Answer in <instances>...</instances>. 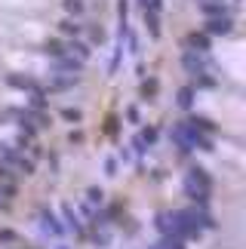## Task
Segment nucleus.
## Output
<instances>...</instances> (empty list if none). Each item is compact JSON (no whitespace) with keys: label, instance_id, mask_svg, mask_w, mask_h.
I'll list each match as a JSON object with an SVG mask.
<instances>
[{"label":"nucleus","instance_id":"cd10ccee","mask_svg":"<svg viewBox=\"0 0 246 249\" xmlns=\"http://www.w3.org/2000/svg\"><path fill=\"white\" fill-rule=\"evenodd\" d=\"M92 243H96V249H108L111 234L105 231V228H96V234H92Z\"/></svg>","mask_w":246,"mask_h":249},{"label":"nucleus","instance_id":"2eb2a0df","mask_svg":"<svg viewBox=\"0 0 246 249\" xmlns=\"http://www.w3.org/2000/svg\"><path fill=\"white\" fill-rule=\"evenodd\" d=\"M68 55H74L77 62L87 65V62L92 59V46H89V43H83V40H71V43H68Z\"/></svg>","mask_w":246,"mask_h":249},{"label":"nucleus","instance_id":"393cba45","mask_svg":"<svg viewBox=\"0 0 246 249\" xmlns=\"http://www.w3.org/2000/svg\"><path fill=\"white\" fill-rule=\"evenodd\" d=\"M157 89H160V83L154 80V77H148V80H141V99H145V102H151V99H154V95H157Z\"/></svg>","mask_w":246,"mask_h":249},{"label":"nucleus","instance_id":"4be33fe9","mask_svg":"<svg viewBox=\"0 0 246 249\" xmlns=\"http://www.w3.org/2000/svg\"><path fill=\"white\" fill-rule=\"evenodd\" d=\"M151 249H188V240H182V237H160Z\"/></svg>","mask_w":246,"mask_h":249},{"label":"nucleus","instance_id":"473e14b6","mask_svg":"<svg viewBox=\"0 0 246 249\" xmlns=\"http://www.w3.org/2000/svg\"><path fill=\"white\" fill-rule=\"evenodd\" d=\"M117 16H120V18L129 16V0H120V3H117Z\"/></svg>","mask_w":246,"mask_h":249},{"label":"nucleus","instance_id":"20e7f679","mask_svg":"<svg viewBox=\"0 0 246 249\" xmlns=\"http://www.w3.org/2000/svg\"><path fill=\"white\" fill-rule=\"evenodd\" d=\"M37 228H40V234H43V237H55V240L68 234V231H65V225L59 222V215H55L50 206H43L40 213H37Z\"/></svg>","mask_w":246,"mask_h":249},{"label":"nucleus","instance_id":"1a4fd4ad","mask_svg":"<svg viewBox=\"0 0 246 249\" xmlns=\"http://www.w3.org/2000/svg\"><path fill=\"white\" fill-rule=\"evenodd\" d=\"M62 218H65V231H71L74 237H87V225L80 222V215L74 213V206H71V203H65V206H62Z\"/></svg>","mask_w":246,"mask_h":249},{"label":"nucleus","instance_id":"39448f33","mask_svg":"<svg viewBox=\"0 0 246 249\" xmlns=\"http://www.w3.org/2000/svg\"><path fill=\"white\" fill-rule=\"evenodd\" d=\"M157 136H160V132H157V126H145V129H139L136 136H132V142H129L132 154H136V157H141L148 148H154V145H157Z\"/></svg>","mask_w":246,"mask_h":249},{"label":"nucleus","instance_id":"2f4dec72","mask_svg":"<svg viewBox=\"0 0 246 249\" xmlns=\"http://www.w3.org/2000/svg\"><path fill=\"white\" fill-rule=\"evenodd\" d=\"M105 176H117V157H108L105 160Z\"/></svg>","mask_w":246,"mask_h":249},{"label":"nucleus","instance_id":"5701e85b","mask_svg":"<svg viewBox=\"0 0 246 249\" xmlns=\"http://www.w3.org/2000/svg\"><path fill=\"white\" fill-rule=\"evenodd\" d=\"M191 86H194V89H212V86H215V77H212L210 71L194 74V77H191Z\"/></svg>","mask_w":246,"mask_h":249},{"label":"nucleus","instance_id":"f03ea898","mask_svg":"<svg viewBox=\"0 0 246 249\" xmlns=\"http://www.w3.org/2000/svg\"><path fill=\"white\" fill-rule=\"evenodd\" d=\"M182 188H185V197L191 200L194 206H206L210 197H212V178H210V172H206L203 166L188 169L185 178H182Z\"/></svg>","mask_w":246,"mask_h":249},{"label":"nucleus","instance_id":"412c9836","mask_svg":"<svg viewBox=\"0 0 246 249\" xmlns=\"http://www.w3.org/2000/svg\"><path fill=\"white\" fill-rule=\"evenodd\" d=\"M25 108H31V111H50V99H46V92H31Z\"/></svg>","mask_w":246,"mask_h":249},{"label":"nucleus","instance_id":"dca6fc26","mask_svg":"<svg viewBox=\"0 0 246 249\" xmlns=\"http://www.w3.org/2000/svg\"><path fill=\"white\" fill-rule=\"evenodd\" d=\"M200 13L206 18H212V16H228V3L225 0H200Z\"/></svg>","mask_w":246,"mask_h":249},{"label":"nucleus","instance_id":"c85d7f7f","mask_svg":"<svg viewBox=\"0 0 246 249\" xmlns=\"http://www.w3.org/2000/svg\"><path fill=\"white\" fill-rule=\"evenodd\" d=\"M62 117L68 120V123H80V120H83V114H80L77 108H62Z\"/></svg>","mask_w":246,"mask_h":249},{"label":"nucleus","instance_id":"bb28decb","mask_svg":"<svg viewBox=\"0 0 246 249\" xmlns=\"http://www.w3.org/2000/svg\"><path fill=\"white\" fill-rule=\"evenodd\" d=\"M62 6H65V13L68 16H83V9H87V3H83V0H62Z\"/></svg>","mask_w":246,"mask_h":249},{"label":"nucleus","instance_id":"f704fd0d","mask_svg":"<svg viewBox=\"0 0 246 249\" xmlns=\"http://www.w3.org/2000/svg\"><path fill=\"white\" fill-rule=\"evenodd\" d=\"M120 160H123V163H129V160H132V151L129 148H120Z\"/></svg>","mask_w":246,"mask_h":249},{"label":"nucleus","instance_id":"f3484780","mask_svg":"<svg viewBox=\"0 0 246 249\" xmlns=\"http://www.w3.org/2000/svg\"><path fill=\"white\" fill-rule=\"evenodd\" d=\"M194 99H197V89H194L191 83L182 86V89L176 92V105H178L182 111H191V108H194Z\"/></svg>","mask_w":246,"mask_h":249},{"label":"nucleus","instance_id":"6ab92c4d","mask_svg":"<svg viewBox=\"0 0 246 249\" xmlns=\"http://www.w3.org/2000/svg\"><path fill=\"white\" fill-rule=\"evenodd\" d=\"M145 28H148L151 37H160V13L151 6H145Z\"/></svg>","mask_w":246,"mask_h":249},{"label":"nucleus","instance_id":"a878e982","mask_svg":"<svg viewBox=\"0 0 246 249\" xmlns=\"http://www.w3.org/2000/svg\"><path fill=\"white\" fill-rule=\"evenodd\" d=\"M87 203L96 206V209H102V206H105V191H102V188H89L87 191Z\"/></svg>","mask_w":246,"mask_h":249},{"label":"nucleus","instance_id":"4468645a","mask_svg":"<svg viewBox=\"0 0 246 249\" xmlns=\"http://www.w3.org/2000/svg\"><path fill=\"white\" fill-rule=\"evenodd\" d=\"M191 215H194V222H197L200 231H212L215 228V218H212V213L206 206H191Z\"/></svg>","mask_w":246,"mask_h":249},{"label":"nucleus","instance_id":"423d86ee","mask_svg":"<svg viewBox=\"0 0 246 249\" xmlns=\"http://www.w3.org/2000/svg\"><path fill=\"white\" fill-rule=\"evenodd\" d=\"M6 86H13V89H22V92H46V86L40 80H34L31 74H6Z\"/></svg>","mask_w":246,"mask_h":249},{"label":"nucleus","instance_id":"9d476101","mask_svg":"<svg viewBox=\"0 0 246 249\" xmlns=\"http://www.w3.org/2000/svg\"><path fill=\"white\" fill-rule=\"evenodd\" d=\"M185 46H188V50H194V53H210L212 37L206 34V31H191V34L185 37Z\"/></svg>","mask_w":246,"mask_h":249},{"label":"nucleus","instance_id":"e433bc0d","mask_svg":"<svg viewBox=\"0 0 246 249\" xmlns=\"http://www.w3.org/2000/svg\"><path fill=\"white\" fill-rule=\"evenodd\" d=\"M139 3H141V6H145V3H148V0H139Z\"/></svg>","mask_w":246,"mask_h":249},{"label":"nucleus","instance_id":"6e6552de","mask_svg":"<svg viewBox=\"0 0 246 249\" xmlns=\"http://www.w3.org/2000/svg\"><path fill=\"white\" fill-rule=\"evenodd\" d=\"M203 31L210 34V37H228V34L234 31V18H231V13H228V16H212V18H206Z\"/></svg>","mask_w":246,"mask_h":249},{"label":"nucleus","instance_id":"9b49d317","mask_svg":"<svg viewBox=\"0 0 246 249\" xmlns=\"http://www.w3.org/2000/svg\"><path fill=\"white\" fill-rule=\"evenodd\" d=\"M80 83V74H53L46 92H62V89H71V86Z\"/></svg>","mask_w":246,"mask_h":249},{"label":"nucleus","instance_id":"aec40b11","mask_svg":"<svg viewBox=\"0 0 246 249\" xmlns=\"http://www.w3.org/2000/svg\"><path fill=\"white\" fill-rule=\"evenodd\" d=\"M59 31L65 37H74V40H77V37L83 34V25L77 22V18H62V22H59Z\"/></svg>","mask_w":246,"mask_h":249},{"label":"nucleus","instance_id":"72a5a7b5","mask_svg":"<svg viewBox=\"0 0 246 249\" xmlns=\"http://www.w3.org/2000/svg\"><path fill=\"white\" fill-rule=\"evenodd\" d=\"M0 243H16V234L13 231H0Z\"/></svg>","mask_w":246,"mask_h":249},{"label":"nucleus","instance_id":"7ed1b4c3","mask_svg":"<svg viewBox=\"0 0 246 249\" xmlns=\"http://www.w3.org/2000/svg\"><path fill=\"white\" fill-rule=\"evenodd\" d=\"M0 163L16 169L18 176H34V160L25 157V151H18L16 145H6V142H0Z\"/></svg>","mask_w":246,"mask_h":249},{"label":"nucleus","instance_id":"a211bd4d","mask_svg":"<svg viewBox=\"0 0 246 249\" xmlns=\"http://www.w3.org/2000/svg\"><path fill=\"white\" fill-rule=\"evenodd\" d=\"M43 55H50V59H59V55H68V43L59 40V37H53V40H46L43 43Z\"/></svg>","mask_w":246,"mask_h":249},{"label":"nucleus","instance_id":"7c9ffc66","mask_svg":"<svg viewBox=\"0 0 246 249\" xmlns=\"http://www.w3.org/2000/svg\"><path fill=\"white\" fill-rule=\"evenodd\" d=\"M123 117H126L129 123H139V108H136V105H129V108L123 111Z\"/></svg>","mask_w":246,"mask_h":249},{"label":"nucleus","instance_id":"0eeeda50","mask_svg":"<svg viewBox=\"0 0 246 249\" xmlns=\"http://www.w3.org/2000/svg\"><path fill=\"white\" fill-rule=\"evenodd\" d=\"M182 68L188 71V77H194V74H203V71H210V62H206V53H194V50H185V53H182Z\"/></svg>","mask_w":246,"mask_h":249},{"label":"nucleus","instance_id":"c756f323","mask_svg":"<svg viewBox=\"0 0 246 249\" xmlns=\"http://www.w3.org/2000/svg\"><path fill=\"white\" fill-rule=\"evenodd\" d=\"M108 34L102 31V28H89V43H105Z\"/></svg>","mask_w":246,"mask_h":249},{"label":"nucleus","instance_id":"f257e3e1","mask_svg":"<svg viewBox=\"0 0 246 249\" xmlns=\"http://www.w3.org/2000/svg\"><path fill=\"white\" fill-rule=\"evenodd\" d=\"M169 139H173V145L182 151V154H191V151H215V148H212V136H206V132L194 129L188 120L176 123V126L169 129Z\"/></svg>","mask_w":246,"mask_h":249},{"label":"nucleus","instance_id":"c9c22d12","mask_svg":"<svg viewBox=\"0 0 246 249\" xmlns=\"http://www.w3.org/2000/svg\"><path fill=\"white\" fill-rule=\"evenodd\" d=\"M55 249H71V246H65V243H59V246H55Z\"/></svg>","mask_w":246,"mask_h":249},{"label":"nucleus","instance_id":"f8f14e48","mask_svg":"<svg viewBox=\"0 0 246 249\" xmlns=\"http://www.w3.org/2000/svg\"><path fill=\"white\" fill-rule=\"evenodd\" d=\"M53 71L55 74H80L83 62H77L74 55H59V59H53Z\"/></svg>","mask_w":246,"mask_h":249},{"label":"nucleus","instance_id":"ddd939ff","mask_svg":"<svg viewBox=\"0 0 246 249\" xmlns=\"http://www.w3.org/2000/svg\"><path fill=\"white\" fill-rule=\"evenodd\" d=\"M154 228L160 231V237H176V222H173V209H163V213L154 215Z\"/></svg>","mask_w":246,"mask_h":249},{"label":"nucleus","instance_id":"b1692460","mask_svg":"<svg viewBox=\"0 0 246 249\" xmlns=\"http://www.w3.org/2000/svg\"><path fill=\"white\" fill-rule=\"evenodd\" d=\"M188 123H191L194 129H200V132H206V136H212V132H215V123H212L210 117H197V114H194V117H188Z\"/></svg>","mask_w":246,"mask_h":249}]
</instances>
